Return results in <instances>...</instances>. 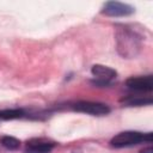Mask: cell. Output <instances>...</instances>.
I'll return each mask as SVG.
<instances>
[{
	"label": "cell",
	"mask_w": 153,
	"mask_h": 153,
	"mask_svg": "<svg viewBox=\"0 0 153 153\" xmlns=\"http://www.w3.org/2000/svg\"><path fill=\"white\" fill-rule=\"evenodd\" d=\"M91 73L96 78L91 82L96 86H108L117 76V72L114 68L103 65H93L91 68Z\"/></svg>",
	"instance_id": "cell-4"
},
{
	"label": "cell",
	"mask_w": 153,
	"mask_h": 153,
	"mask_svg": "<svg viewBox=\"0 0 153 153\" xmlns=\"http://www.w3.org/2000/svg\"><path fill=\"white\" fill-rule=\"evenodd\" d=\"M141 142H145V134L140 131L127 130V131H121L116 134L110 140V146L115 148H123V147L136 146Z\"/></svg>",
	"instance_id": "cell-2"
},
{
	"label": "cell",
	"mask_w": 153,
	"mask_h": 153,
	"mask_svg": "<svg viewBox=\"0 0 153 153\" xmlns=\"http://www.w3.org/2000/svg\"><path fill=\"white\" fill-rule=\"evenodd\" d=\"M121 103L124 106H142V105H152L153 100L151 97H141V96H129L121 99Z\"/></svg>",
	"instance_id": "cell-8"
},
{
	"label": "cell",
	"mask_w": 153,
	"mask_h": 153,
	"mask_svg": "<svg viewBox=\"0 0 153 153\" xmlns=\"http://www.w3.org/2000/svg\"><path fill=\"white\" fill-rule=\"evenodd\" d=\"M72 109L76 112H82L92 116H104L110 112L109 105L104 103L98 102H88V100H81L76 102L72 105Z\"/></svg>",
	"instance_id": "cell-3"
},
{
	"label": "cell",
	"mask_w": 153,
	"mask_h": 153,
	"mask_svg": "<svg viewBox=\"0 0 153 153\" xmlns=\"http://www.w3.org/2000/svg\"><path fill=\"white\" fill-rule=\"evenodd\" d=\"M27 114L24 109H4L0 110V121H10V120H18L25 117Z\"/></svg>",
	"instance_id": "cell-9"
},
{
	"label": "cell",
	"mask_w": 153,
	"mask_h": 153,
	"mask_svg": "<svg viewBox=\"0 0 153 153\" xmlns=\"http://www.w3.org/2000/svg\"><path fill=\"white\" fill-rule=\"evenodd\" d=\"M135 12V8L120 1H108L103 6L102 13L108 17H128Z\"/></svg>",
	"instance_id": "cell-5"
},
{
	"label": "cell",
	"mask_w": 153,
	"mask_h": 153,
	"mask_svg": "<svg viewBox=\"0 0 153 153\" xmlns=\"http://www.w3.org/2000/svg\"><path fill=\"white\" fill-rule=\"evenodd\" d=\"M0 142L1 145L8 149V151H17L19 147H20V141L14 137V136H10V135H5L0 139Z\"/></svg>",
	"instance_id": "cell-10"
},
{
	"label": "cell",
	"mask_w": 153,
	"mask_h": 153,
	"mask_svg": "<svg viewBox=\"0 0 153 153\" xmlns=\"http://www.w3.org/2000/svg\"><path fill=\"white\" fill-rule=\"evenodd\" d=\"M55 147L54 142L44 139H31L26 142L25 153H50Z\"/></svg>",
	"instance_id": "cell-7"
},
{
	"label": "cell",
	"mask_w": 153,
	"mask_h": 153,
	"mask_svg": "<svg viewBox=\"0 0 153 153\" xmlns=\"http://www.w3.org/2000/svg\"><path fill=\"white\" fill-rule=\"evenodd\" d=\"M140 153H153V149H152V147L149 146V147H147V148H143L142 151H140Z\"/></svg>",
	"instance_id": "cell-11"
},
{
	"label": "cell",
	"mask_w": 153,
	"mask_h": 153,
	"mask_svg": "<svg viewBox=\"0 0 153 153\" xmlns=\"http://www.w3.org/2000/svg\"><path fill=\"white\" fill-rule=\"evenodd\" d=\"M126 86L139 92H151L153 90V76L151 74L145 76H131L126 80Z\"/></svg>",
	"instance_id": "cell-6"
},
{
	"label": "cell",
	"mask_w": 153,
	"mask_h": 153,
	"mask_svg": "<svg viewBox=\"0 0 153 153\" xmlns=\"http://www.w3.org/2000/svg\"><path fill=\"white\" fill-rule=\"evenodd\" d=\"M116 49L123 59H134L142 48V37L128 25L116 26Z\"/></svg>",
	"instance_id": "cell-1"
}]
</instances>
